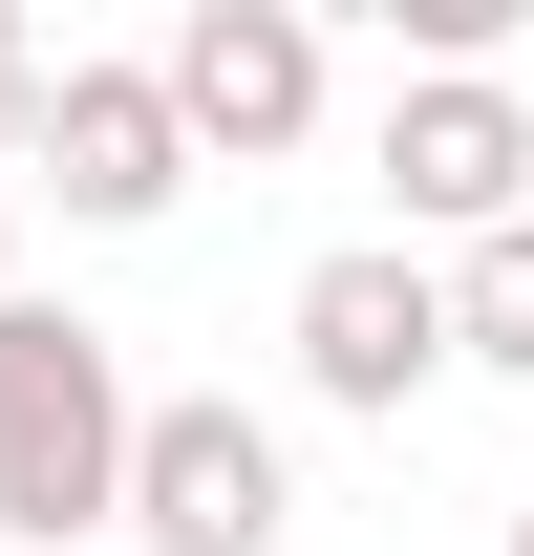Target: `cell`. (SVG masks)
<instances>
[{"instance_id": "1", "label": "cell", "mask_w": 534, "mask_h": 556, "mask_svg": "<svg viewBox=\"0 0 534 556\" xmlns=\"http://www.w3.org/2000/svg\"><path fill=\"white\" fill-rule=\"evenodd\" d=\"M129 450H150V386L107 364V321L0 300V535H22V556L129 535Z\"/></svg>"}, {"instance_id": "2", "label": "cell", "mask_w": 534, "mask_h": 556, "mask_svg": "<svg viewBox=\"0 0 534 556\" xmlns=\"http://www.w3.org/2000/svg\"><path fill=\"white\" fill-rule=\"evenodd\" d=\"M385 214H406V257L534 214V108H513V65H406V86H385Z\"/></svg>"}, {"instance_id": "3", "label": "cell", "mask_w": 534, "mask_h": 556, "mask_svg": "<svg viewBox=\"0 0 534 556\" xmlns=\"http://www.w3.org/2000/svg\"><path fill=\"white\" fill-rule=\"evenodd\" d=\"M300 386L364 428H406L428 386H449V257H406V236H342L321 278H300Z\"/></svg>"}, {"instance_id": "4", "label": "cell", "mask_w": 534, "mask_h": 556, "mask_svg": "<svg viewBox=\"0 0 534 556\" xmlns=\"http://www.w3.org/2000/svg\"><path fill=\"white\" fill-rule=\"evenodd\" d=\"M150 86H171L193 172H214V150H236V172H278V150L321 129V22H300V0H193V22L150 43Z\"/></svg>"}, {"instance_id": "5", "label": "cell", "mask_w": 534, "mask_h": 556, "mask_svg": "<svg viewBox=\"0 0 534 556\" xmlns=\"http://www.w3.org/2000/svg\"><path fill=\"white\" fill-rule=\"evenodd\" d=\"M278 514H300L278 428L236 407V386H171L150 450H129V535H150V556H278Z\"/></svg>"}, {"instance_id": "6", "label": "cell", "mask_w": 534, "mask_h": 556, "mask_svg": "<svg viewBox=\"0 0 534 556\" xmlns=\"http://www.w3.org/2000/svg\"><path fill=\"white\" fill-rule=\"evenodd\" d=\"M22 172H43L86 236H150V214L193 193V129H171V86H150V65H43V129H22Z\"/></svg>"}, {"instance_id": "7", "label": "cell", "mask_w": 534, "mask_h": 556, "mask_svg": "<svg viewBox=\"0 0 534 556\" xmlns=\"http://www.w3.org/2000/svg\"><path fill=\"white\" fill-rule=\"evenodd\" d=\"M449 364H492V386H534V214L449 257Z\"/></svg>"}, {"instance_id": "8", "label": "cell", "mask_w": 534, "mask_h": 556, "mask_svg": "<svg viewBox=\"0 0 534 556\" xmlns=\"http://www.w3.org/2000/svg\"><path fill=\"white\" fill-rule=\"evenodd\" d=\"M43 129V43H22V0H0V150Z\"/></svg>"}, {"instance_id": "9", "label": "cell", "mask_w": 534, "mask_h": 556, "mask_svg": "<svg viewBox=\"0 0 534 556\" xmlns=\"http://www.w3.org/2000/svg\"><path fill=\"white\" fill-rule=\"evenodd\" d=\"M0 300H22V214H0Z\"/></svg>"}, {"instance_id": "10", "label": "cell", "mask_w": 534, "mask_h": 556, "mask_svg": "<svg viewBox=\"0 0 534 556\" xmlns=\"http://www.w3.org/2000/svg\"><path fill=\"white\" fill-rule=\"evenodd\" d=\"M513 556H534V514H513Z\"/></svg>"}]
</instances>
